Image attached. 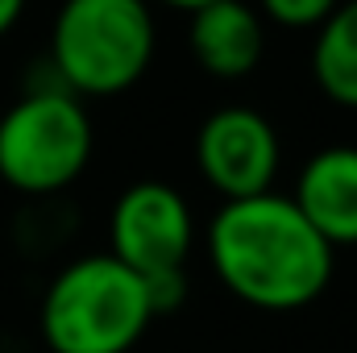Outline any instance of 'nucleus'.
<instances>
[{"label": "nucleus", "instance_id": "9", "mask_svg": "<svg viewBox=\"0 0 357 353\" xmlns=\"http://www.w3.org/2000/svg\"><path fill=\"white\" fill-rule=\"evenodd\" d=\"M312 71L328 100L357 108V0H341L316 29Z\"/></svg>", "mask_w": 357, "mask_h": 353}, {"label": "nucleus", "instance_id": "4", "mask_svg": "<svg viewBox=\"0 0 357 353\" xmlns=\"http://www.w3.org/2000/svg\"><path fill=\"white\" fill-rule=\"evenodd\" d=\"M91 121L67 88H38L0 117V179L25 195H50L84 175Z\"/></svg>", "mask_w": 357, "mask_h": 353}, {"label": "nucleus", "instance_id": "11", "mask_svg": "<svg viewBox=\"0 0 357 353\" xmlns=\"http://www.w3.org/2000/svg\"><path fill=\"white\" fill-rule=\"evenodd\" d=\"M21 13H25V0H0V38L21 21Z\"/></svg>", "mask_w": 357, "mask_h": 353}, {"label": "nucleus", "instance_id": "10", "mask_svg": "<svg viewBox=\"0 0 357 353\" xmlns=\"http://www.w3.org/2000/svg\"><path fill=\"white\" fill-rule=\"evenodd\" d=\"M274 25L282 29H320L324 17L341 4V0H258Z\"/></svg>", "mask_w": 357, "mask_h": 353}, {"label": "nucleus", "instance_id": "1", "mask_svg": "<svg viewBox=\"0 0 357 353\" xmlns=\"http://www.w3.org/2000/svg\"><path fill=\"white\" fill-rule=\"evenodd\" d=\"M208 254L229 295L262 312H295L320 299L337 258L295 200L278 191L225 200L208 233Z\"/></svg>", "mask_w": 357, "mask_h": 353}, {"label": "nucleus", "instance_id": "7", "mask_svg": "<svg viewBox=\"0 0 357 353\" xmlns=\"http://www.w3.org/2000/svg\"><path fill=\"white\" fill-rule=\"evenodd\" d=\"M291 200L333 250L357 246V146H328L312 154Z\"/></svg>", "mask_w": 357, "mask_h": 353}, {"label": "nucleus", "instance_id": "2", "mask_svg": "<svg viewBox=\"0 0 357 353\" xmlns=\"http://www.w3.org/2000/svg\"><path fill=\"white\" fill-rule=\"evenodd\" d=\"M146 283L112 254L79 258L46 287L42 337L54 353H129L150 329Z\"/></svg>", "mask_w": 357, "mask_h": 353}, {"label": "nucleus", "instance_id": "8", "mask_svg": "<svg viewBox=\"0 0 357 353\" xmlns=\"http://www.w3.org/2000/svg\"><path fill=\"white\" fill-rule=\"evenodd\" d=\"M195 63L216 80H245L266 50V29L258 8L245 0H212L191 13L187 29Z\"/></svg>", "mask_w": 357, "mask_h": 353}, {"label": "nucleus", "instance_id": "12", "mask_svg": "<svg viewBox=\"0 0 357 353\" xmlns=\"http://www.w3.org/2000/svg\"><path fill=\"white\" fill-rule=\"evenodd\" d=\"M162 4H171V8H183V13H195V8H204V4H212V0H162Z\"/></svg>", "mask_w": 357, "mask_h": 353}, {"label": "nucleus", "instance_id": "6", "mask_svg": "<svg viewBox=\"0 0 357 353\" xmlns=\"http://www.w3.org/2000/svg\"><path fill=\"white\" fill-rule=\"evenodd\" d=\"M195 167L225 200L274 191L278 133L258 108L225 104L208 112L195 133Z\"/></svg>", "mask_w": 357, "mask_h": 353}, {"label": "nucleus", "instance_id": "5", "mask_svg": "<svg viewBox=\"0 0 357 353\" xmlns=\"http://www.w3.org/2000/svg\"><path fill=\"white\" fill-rule=\"evenodd\" d=\"M108 233H112L108 254L146 283L154 316L178 308L187 295L183 266L195 241V220H191L187 200L171 183H158V179L133 183L116 195Z\"/></svg>", "mask_w": 357, "mask_h": 353}, {"label": "nucleus", "instance_id": "3", "mask_svg": "<svg viewBox=\"0 0 357 353\" xmlns=\"http://www.w3.org/2000/svg\"><path fill=\"white\" fill-rule=\"evenodd\" d=\"M154 59V17L146 0H67L54 17L50 63L71 96L129 91Z\"/></svg>", "mask_w": 357, "mask_h": 353}]
</instances>
